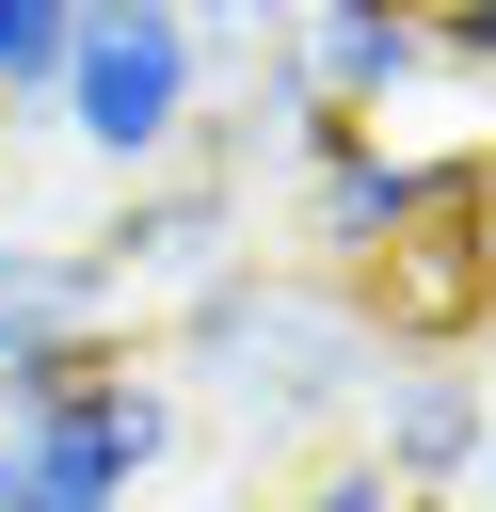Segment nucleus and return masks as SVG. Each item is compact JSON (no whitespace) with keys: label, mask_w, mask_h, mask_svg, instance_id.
<instances>
[{"label":"nucleus","mask_w":496,"mask_h":512,"mask_svg":"<svg viewBox=\"0 0 496 512\" xmlns=\"http://www.w3.org/2000/svg\"><path fill=\"white\" fill-rule=\"evenodd\" d=\"M480 416H496V368H480V352H384L368 400H352V464L432 512V496L480 480Z\"/></svg>","instance_id":"nucleus-5"},{"label":"nucleus","mask_w":496,"mask_h":512,"mask_svg":"<svg viewBox=\"0 0 496 512\" xmlns=\"http://www.w3.org/2000/svg\"><path fill=\"white\" fill-rule=\"evenodd\" d=\"M176 384H160V352H80L64 384H48V416L0 448V512H128L160 464H176Z\"/></svg>","instance_id":"nucleus-3"},{"label":"nucleus","mask_w":496,"mask_h":512,"mask_svg":"<svg viewBox=\"0 0 496 512\" xmlns=\"http://www.w3.org/2000/svg\"><path fill=\"white\" fill-rule=\"evenodd\" d=\"M64 16H128V0H64Z\"/></svg>","instance_id":"nucleus-10"},{"label":"nucleus","mask_w":496,"mask_h":512,"mask_svg":"<svg viewBox=\"0 0 496 512\" xmlns=\"http://www.w3.org/2000/svg\"><path fill=\"white\" fill-rule=\"evenodd\" d=\"M256 512H416V496H400V480H368V464L336 448V464H304V480H288V496H256Z\"/></svg>","instance_id":"nucleus-8"},{"label":"nucleus","mask_w":496,"mask_h":512,"mask_svg":"<svg viewBox=\"0 0 496 512\" xmlns=\"http://www.w3.org/2000/svg\"><path fill=\"white\" fill-rule=\"evenodd\" d=\"M0 352H128V304H112L96 240L0 224Z\"/></svg>","instance_id":"nucleus-6"},{"label":"nucleus","mask_w":496,"mask_h":512,"mask_svg":"<svg viewBox=\"0 0 496 512\" xmlns=\"http://www.w3.org/2000/svg\"><path fill=\"white\" fill-rule=\"evenodd\" d=\"M448 512H496V496H448Z\"/></svg>","instance_id":"nucleus-12"},{"label":"nucleus","mask_w":496,"mask_h":512,"mask_svg":"<svg viewBox=\"0 0 496 512\" xmlns=\"http://www.w3.org/2000/svg\"><path fill=\"white\" fill-rule=\"evenodd\" d=\"M480 272H496V208H480Z\"/></svg>","instance_id":"nucleus-11"},{"label":"nucleus","mask_w":496,"mask_h":512,"mask_svg":"<svg viewBox=\"0 0 496 512\" xmlns=\"http://www.w3.org/2000/svg\"><path fill=\"white\" fill-rule=\"evenodd\" d=\"M64 48H80V16H64V0H0V128L64 96Z\"/></svg>","instance_id":"nucleus-7"},{"label":"nucleus","mask_w":496,"mask_h":512,"mask_svg":"<svg viewBox=\"0 0 496 512\" xmlns=\"http://www.w3.org/2000/svg\"><path fill=\"white\" fill-rule=\"evenodd\" d=\"M240 256H256V192H240V176H208V160L128 176V192H112V224H96L112 304H192V288H224Z\"/></svg>","instance_id":"nucleus-4"},{"label":"nucleus","mask_w":496,"mask_h":512,"mask_svg":"<svg viewBox=\"0 0 496 512\" xmlns=\"http://www.w3.org/2000/svg\"><path fill=\"white\" fill-rule=\"evenodd\" d=\"M464 496H496V416H480V480H464Z\"/></svg>","instance_id":"nucleus-9"},{"label":"nucleus","mask_w":496,"mask_h":512,"mask_svg":"<svg viewBox=\"0 0 496 512\" xmlns=\"http://www.w3.org/2000/svg\"><path fill=\"white\" fill-rule=\"evenodd\" d=\"M368 368H384V336H368L352 288L304 272V256H240L224 288L176 304V352H160V384L208 400L240 448H320V432H352Z\"/></svg>","instance_id":"nucleus-1"},{"label":"nucleus","mask_w":496,"mask_h":512,"mask_svg":"<svg viewBox=\"0 0 496 512\" xmlns=\"http://www.w3.org/2000/svg\"><path fill=\"white\" fill-rule=\"evenodd\" d=\"M208 112H224V80H208V48L176 32V0H128V16H80V48H64V96H48V128L128 192V176H176L192 144H208Z\"/></svg>","instance_id":"nucleus-2"}]
</instances>
